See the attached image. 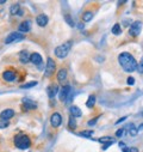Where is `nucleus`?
Listing matches in <instances>:
<instances>
[{
    "mask_svg": "<svg viewBox=\"0 0 143 152\" xmlns=\"http://www.w3.org/2000/svg\"><path fill=\"white\" fill-rule=\"evenodd\" d=\"M13 140H15L16 147H18L19 150H26V149H29L30 145H31L30 138L24 133H18Z\"/></svg>",
    "mask_w": 143,
    "mask_h": 152,
    "instance_id": "f03ea898",
    "label": "nucleus"
},
{
    "mask_svg": "<svg viewBox=\"0 0 143 152\" xmlns=\"http://www.w3.org/2000/svg\"><path fill=\"white\" fill-rule=\"evenodd\" d=\"M6 1H5V0H0V5H3V4H5Z\"/></svg>",
    "mask_w": 143,
    "mask_h": 152,
    "instance_id": "4c0bfd02",
    "label": "nucleus"
},
{
    "mask_svg": "<svg viewBox=\"0 0 143 152\" xmlns=\"http://www.w3.org/2000/svg\"><path fill=\"white\" fill-rule=\"evenodd\" d=\"M129 151H130V152H138V149L137 147H130Z\"/></svg>",
    "mask_w": 143,
    "mask_h": 152,
    "instance_id": "c9c22d12",
    "label": "nucleus"
},
{
    "mask_svg": "<svg viewBox=\"0 0 143 152\" xmlns=\"http://www.w3.org/2000/svg\"><path fill=\"white\" fill-rule=\"evenodd\" d=\"M94 134L93 131H84V132H80V135L81 137H85V138H91Z\"/></svg>",
    "mask_w": 143,
    "mask_h": 152,
    "instance_id": "a878e982",
    "label": "nucleus"
},
{
    "mask_svg": "<svg viewBox=\"0 0 143 152\" xmlns=\"http://www.w3.org/2000/svg\"><path fill=\"white\" fill-rule=\"evenodd\" d=\"M71 94V85H65V86L61 88V90L59 91V98H60V101H62L65 102L68 96H69Z\"/></svg>",
    "mask_w": 143,
    "mask_h": 152,
    "instance_id": "0eeeda50",
    "label": "nucleus"
},
{
    "mask_svg": "<svg viewBox=\"0 0 143 152\" xmlns=\"http://www.w3.org/2000/svg\"><path fill=\"white\" fill-rule=\"evenodd\" d=\"M65 19H66V22L68 23V25L72 26V28H73L74 25H75V23H74V21L72 19V17H71L69 15H66V16H65Z\"/></svg>",
    "mask_w": 143,
    "mask_h": 152,
    "instance_id": "cd10ccee",
    "label": "nucleus"
},
{
    "mask_svg": "<svg viewBox=\"0 0 143 152\" xmlns=\"http://www.w3.org/2000/svg\"><path fill=\"white\" fill-rule=\"evenodd\" d=\"M118 62L120 65V67L125 72H128V73H132L134 71L137 70V62H136L135 58L128 52L120 53L118 55Z\"/></svg>",
    "mask_w": 143,
    "mask_h": 152,
    "instance_id": "f257e3e1",
    "label": "nucleus"
},
{
    "mask_svg": "<svg viewBox=\"0 0 143 152\" xmlns=\"http://www.w3.org/2000/svg\"><path fill=\"white\" fill-rule=\"evenodd\" d=\"M9 125H10V122H9V121H5V120H0V129H3V128H6V127H9Z\"/></svg>",
    "mask_w": 143,
    "mask_h": 152,
    "instance_id": "c756f323",
    "label": "nucleus"
},
{
    "mask_svg": "<svg viewBox=\"0 0 143 152\" xmlns=\"http://www.w3.org/2000/svg\"><path fill=\"white\" fill-rule=\"evenodd\" d=\"M142 115H143V113H142Z\"/></svg>",
    "mask_w": 143,
    "mask_h": 152,
    "instance_id": "58836bf2",
    "label": "nucleus"
},
{
    "mask_svg": "<svg viewBox=\"0 0 143 152\" xmlns=\"http://www.w3.org/2000/svg\"><path fill=\"white\" fill-rule=\"evenodd\" d=\"M114 143V140H112V141H108V143H106L105 145H104V146H103V150H106L108 146H111V145Z\"/></svg>",
    "mask_w": 143,
    "mask_h": 152,
    "instance_id": "473e14b6",
    "label": "nucleus"
},
{
    "mask_svg": "<svg viewBox=\"0 0 143 152\" xmlns=\"http://www.w3.org/2000/svg\"><path fill=\"white\" fill-rule=\"evenodd\" d=\"M141 29H142V23L136 21L131 24L130 28H129V34H130L132 37H137L141 34Z\"/></svg>",
    "mask_w": 143,
    "mask_h": 152,
    "instance_id": "39448f33",
    "label": "nucleus"
},
{
    "mask_svg": "<svg viewBox=\"0 0 143 152\" xmlns=\"http://www.w3.org/2000/svg\"><path fill=\"white\" fill-rule=\"evenodd\" d=\"M16 78H17L16 72L12 71V70H6L3 73V79L5 82H13Z\"/></svg>",
    "mask_w": 143,
    "mask_h": 152,
    "instance_id": "1a4fd4ad",
    "label": "nucleus"
},
{
    "mask_svg": "<svg viewBox=\"0 0 143 152\" xmlns=\"http://www.w3.org/2000/svg\"><path fill=\"white\" fill-rule=\"evenodd\" d=\"M81 115H82L81 109L79 107H76V105H72V107H71V116H73V117H81Z\"/></svg>",
    "mask_w": 143,
    "mask_h": 152,
    "instance_id": "dca6fc26",
    "label": "nucleus"
},
{
    "mask_svg": "<svg viewBox=\"0 0 143 152\" xmlns=\"http://www.w3.org/2000/svg\"><path fill=\"white\" fill-rule=\"evenodd\" d=\"M15 116V110L13 109H5L3 110L1 113H0V117H1V120H5V121H9L10 119H12Z\"/></svg>",
    "mask_w": 143,
    "mask_h": 152,
    "instance_id": "9d476101",
    "label": "nucleus"
},
{
    "mask_svg": "<svg viewBox=\"0 0 143 152\" xmlns=\"http://www.w3.org/2000/svg\"><path fill=\"white\" fill-rule=\"evenodd\" d=\"M68 126H69V128H72L73 131L76 128V122H75V120H74L73 116L69 117V122H68Z\"/></svg>",
    "mask_w": 143,
    "mask_h": 152,
    "instance_id": "393cba45",
    "label": "nucleus"
},
{
    "mask_svg": "<svg viewBox=\"0 0 143 152\" xmlns=\"http://www.w3.org/2000/svg\"><path fill=\"white\" fill-rule=\"evenodd\" d=\"M37 107L36 103L31 101V100H28V98H25V100H23V109L25 111H28V110H31V109H35Z\"/></svg>",
    "mask_w": 143,
    "mask_h": 152,
    "instance_id": "4468645a",
    "label": "nucleus"
},
{
    "mask_svg": "<svg viewBox=\"0 0 143 152\" xmlns=\"http://www.w3.org/2000/svg\"><path fill=\"white\" fill-rule=\"evenodd\" d=\"M92 18H93V13L91 12V11H86L84 15H82V21L85 22V23H87V22H91L92 21Z\"/></svg>",
    "mask_w": 143,
    "mask_h": 152,
    "instance_id": "aec40b11",
    "label": "nucleus"
},
{
    "mask_svg": "<svg viewBox=\"0 0 143 152\" xmlns=\"http://www.w3.org/2000/svg\"><path fill=\"white\" fill-rule=\"evenodd\" d=\"M56 70V64L51 58L47 59V65H45V77H50Z\"/></svg>",
    "mask_w": 143,
    "mask_h": 152,
    "instance_id": "423d86ee",
    "label": "nucleus"
},
{
    "mask_svg": "<svg viewBox=\"0 0 143 152\" xmlns=\"http://www.w3.org/2000/svg\"><path fill=\"white\" fill-rule=\"evenodd\" d=\"M19 32L20 34H25V32H29L31 30V22L30 21H24L23 23L19 24Z\"/></svg>",
    "mask_w": 143,
    "mask_h": 152,
    "instance_id": "ddd939ff",
    "label": "nucleus"
},
{
    "mask_svg": "<svg viewBox=\"0 0 143 152\" xmlns=\"http://www.w3.org/2000/svg\"><path fill=\"white\" fill-rule=\"evenodd\" d=\"M129 128H130V131H129V133H130V135L131 137H135V135H137V133H138V129L136 128L134 125H130L129 126Z\"/></svg>",
    "mask_w": 143,
    "mask_h": 152,
    "instance_id": "b1692460",
    "label": "nucleus"
},
{
    "mask_svg": "<svg viewBox=\"0 0 143 152\" xmlns=\"http://www.w3.org/2000/svg\"><path fill=\"white\" fill-rule=\"evenodd\" d=\"M71 48H72V41H67L63 44H61L55 48V55L60 59H65L68 54H69Z\"/></svg>",
    "mask_w": 143,
    "mask_h": 152,
    "instance_id": "7ed1b4c3",
    "label": "nucleus"
},
{
    "mask_svg": "<svg viewBox=\"0 0 143 152\" xmlns=\"http://www.w3.org/2000/svg\"><path fill=\"white\" fill-rule=\"evenodd\" d=\"M98 120H99V116H97V117L92 119V120H90V121L87 122V125H88V126H90V127H91V126H94V125L97 123V121H98Z\"/></svg>",
    "mask_w": 143,
    "mask_h": 152,
    "instance_id": "7c9ffc66",
    "label": "nucleus"
},
{
    "mask_svg": "<svg viewBox=\"0 0 143 152\" xmlns=\"http://www.w3.org/2000/svg\"><path fill=\"white\" fill-rule=\"evenodd\" d=\"M112 34L113 35H120L122 34V29H120V25L119 24H114L113 26H112Z\"/></svg>",
    "mask_w": 143,
    "mask_h": 152,
    "instance_id": "4be33fe9",
    "label": "nucleus"
},
{
    "mask_svg": "<svg viewBox=\"0 0 143 152\" xmlns=\"http://www.w3.org/2000/svg\"><path fill=\"white\" fill-rule=\"evenodd\" d=\"M123 152H130V151H129V149H125V147H124V149H123Z\"/></svg>",
    "mask_w": 143,
    "mask_h": 152,
    "instance_id": "e433bc0d",
    "label": "nucleus"
},
{
    "mask_svg": "<svg viewBox=\"0 0 143 152\" xmlns=\"http://www.w3.org/2000/svg\"><path fill=\"white\" fill-rule=\"evenodd\" d=\"M94 104H95V96H90L88 97V100H87V102H86V105L88 108H93L94 107Z\"/></svg>",
    "mask_w": 143,
    "mask_h": 152,
    "instance_id": "412c9836",
    "label": "nucleus"
},
{
    "mask_svg": "<svg viewBox=\"0 0 143 152\" xmlns=\"http://www.w3.org/2000/svg\"><path fill=\"white\" fill-rule=\"evenodd\" d=\"M30 61L33 64V65H36V66H39L42 65V62H43V59H42V56H41L38 53H32V54L30 55Z\"/></svg>",
    "mask_w": 143,
    "mask_h": 152,
    "instance_id": "f8f14e48",
    "label": "nucleus"
},
{
    "mask_svg": "<svg viewBox=\"0 0 143 152\" xmlns=\"http://www.w3.org/2000/svg\"><path fill=\"white\" fill-rule=\"evenodd\" d=\"M24 38H25L24 34H20V32H12V34H10L7 37L5 38V44H11V43H15V42H19Z\"/></svg>",
    "mask_w": 143,
    "mask_h": 152,
    "instance_id": "20e7f679",
    "label": "nucleus"
},
{
    "mask_svg": "<svg viewBox=\"0 0 143 152\" xmlns=\"http://www.w3.org/2000/svg\"><path fill=\"white\" fill-rule=\"evenodd\" d=\"M19 60H20V62H22V64L29 62V61H30V55H29V53L26 52V50L22 52V53L19 54Z\"/></svg>",
    "mask_w": 143,
    "mask_h": 152,
    "instance_id": "6ab92c4d",
    "label": "nucleus"
},
{
    "mask_svg": "<svg viewBox=\"0 0 143 152\" xmlns=\"http://www.w3.org/2000/svg\"><path fill=\"white\" fill-rule=\"evenodd\" d=\"M126 83H128V85H134L135 84V78L134 77H129L126 79Z\"/></svg>",
    "mask_w": 143,
    "mask_h": 152,
    "instance_id": "2f4dec72",
    "label": "nucleus"
},
{
    "mask_svg": "<svg viewBox=\"0 0 143 152\" xmlns=\"http://www.w3.org/2000/svg\"><path fill=\"white\" fill-rule=\"evenodd\" d=\"M47 92H48V96H49V98H54L56 96V94H59V89H57V86L56 85H51V86H49L47 89Z\"/></svg>",
    "mask_w": 143,
    "mask_h": 152,
    "instance_id": "a211bd4d",
    "label": "nucleus"
},
{
    "mask_svg": "<svg viewBox=\"0 0 143 152\" xmlns=\"http://www.w3.org/2000/svg\"><path fill=\"white\" fill-rule=\"evenodd\" d=\"M48 17L45 16V15H39V16H37L36 17V23L38 24V26H45L47 24H48Z\"/></svg>",
    "mask_w": 143,
    "mask_h": 152,
    "instance_id": "2eb2a0df",
    "label": "nucleus"
},
{
    "mask_svg": "<svg viewBox=\"0 0 143 152\" xmlns=\"http://www.w3.org/2000/svg\"><path fill=\"white\" fill-rule=\"evenodd\" d=\"M112 140H114L113 138H111V137H101V138H99L98 139V141L99 143H101V144H106V143H108V141H112Z\"/></svg>",
    "mask_w": 143,
    "mask_h": 152,
    "instance_id": "bb28decb",
    "label": "nucleus"
},
{
    "mask_svg": "<svg viewBox=\"0 0 143 152\" xmlns=\"http://www.w3.org/2000/svg\"><path fill=\"white\" fill-rule=\"evenodd\" d=\"M66 79H67V71L65 68H61L57 72V80H59V83L62 84L66 82Z\"/></svg>",
    "mask_w": 143,
    "mask_h": 152,
    "instance_id": "f3484780",
    "label": "nucleus"
},
{
    "mask_svg": "<svg viewBox=\"0 0 143 152\" xmlns=\"http://www.w3.org/2000/svg\"><path fill=\"white\" fill-rule=\"evenodd\" d=\"M126 119H128L126 116H123V117H120V119H119V120H118L117 122H116V125H119V123H122V122H123V121H125V120H126Z\"/></svg>",
    "mask_w": 143,
    "mask_h": 152,
    "instance_id": "f704fd0d",
    "label": "nucleus"
},
{
    "mask_svg": "<svg viewBox=\"0 0 143 152\" xmlns=\"http://www.w3.org/2000/svg\"><path fill=\"white\" fill-rule=\"evenodd\" d=\"M62 123V116H61L60 113H54L51 116H50V125L53 127H60V125Z\"/></svg>",
    "mask_w": 143,
    "mask_h": 152,
    "instance_id": "6e6552de",
    "label": "nucleus"
},
{
    "mask_svg": "<svg viewBox=\"0 0 143 152\" xmlns=\"http://www.w3.org/2000/svg\"><path fill=\"white\" fill-rule=\"evenodd\" d=\"M123 132H124V129H118L117 132H116V135H117V137H122V135H123Z\"/></svg>",
    "mask_w": 143,
    "mask_h": 152,
    "instance_id": "72a5a7b5",
    "label": "nucleus"
},
{
    "mask_svg": "<svg viewBox=\"0 0 143 152\" xmlns=\"http://www.w3.org/2000/svg\"><path fill=\"white\" fill-rule=\"evenodd\" d=\"M10 13L12 16H23L24 15V11L22 10V7H20V5L19 4H15V5H12L11 7H10Z\"/></svg>",
    "mask_w": 143,
    "mask_h": 152,
    "instance_id": "9b49d317",
    "label": "nucleus"
},
{
    "mask_svg": "<svg viewBox=\"0 0 143 152\" xmlns=\"http://www.w3.org/2000/svg\"><path fill=\"white\" fill-rule=\"evenodd\" d=\"M36 85H37V82H29V83H26V84L20 85V88H22V89H30V88L36 86Z\"/></svg>",
    "mask_w": 143,
    "mask_h": 152,
    "instance_id": "5701e85b",
    "label": "nucleus"
},
{
    "mask_svg": "<svg viewBox=\"0 0 143 152\" xmlns=\"http://www.w3.org/2000/svg\"><path fill=\"white\" fill-rule=\"evenodd\" d=\"M137 71H138V73H143V56L141 58V61L137 64Z\"/></svg>",
    "mask_w": 143,
    "mask_h": 152,
    "instance_id": "c85d7f7f",
    "label": "nucleus"
}]
</instances>
